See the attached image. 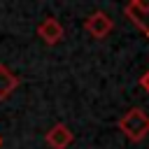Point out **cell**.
Here are the masks:
<instances>
[{
	"label": "cell",
	"instance_id": "1",
	"mask_svg": "<svg viewBox=\"0 0 149 149\" xmlns=\"http://www.w3.org/2000/svg\"><path fill=\"white\" fill-rule=\"evenodd\" d=\"M119 130L130 140V142H142L149 133V114L142 107H130L121 119H119Z\"/></svg>",
	"mask_w": 149,
	"mask_h": 149
},
{
	"label": "cell",
	"instance_id": "2",
	"mask_svg": "<svg viewBox=\"0 0 149 149\" xmlns=\"http://www.w3.org/2000/svg\"><path fill=\"white\" fill-rule=\"evenodd\" d=\"M112 28H114V23H112V19L105 14V12H93V14H88L86 19H84V30L91 35V37H95V40H102V37H107L109 33H112Z\"/></svg>",
	"mask_w": 149,
	"mask_h": 149
},
{
	"label": "cell",
	"instance_id": "3",
	"mask_svg": "<svg viewBox=\"0 0 149 149\" xmlns=\"http://www.w3.org/2000/svg\"><path fill=\"white\" fill-rule=\"evenodd\" d=\"M37 35L47 42V44H58L61 40H63V35H65V30H63V26H61V21L58 19H54V16H47L40 26H37Z\"/></svg>",
	"mask_w": 149,
	"mask_h": 149
},
{
	"label": "cell",
	"instance_id": "4",
	"mask_svg": "<svg viewBox=\"0 0 149 149\" xmlns=\"http://www.w3.org/2000/svg\"><path fill=\"white\" fill-rule=\"evenodd\" d=\"M47 144L51 147V149H65L70 142H72V130L65 126V123H56V126H51L49 130H47Z\"/></svg>",
	"mask_w": 149,
	"mask_h": 149
},
{
	"label": "cell",
	"instance_id": "5",
	"mask_svg": "<svg viewBox=\"0 0 149 149\" xmlns=\"http://www.w3.org/2000/svg\"><path fill=\"white\" fill-rule=\"evenodd\" d=\"M16 86H19V77H16L7 65L0 63V100H7V98L16 91Z\"/></svg>",
	"mask_w": 149,
	"mask_h": 149
},
{
	"label": "cell",
	"instance_id": "6",
	"mask_svg": "<svg viewBox=\"0 0 149 149\" xmlns=\"http://www.w3.org/2000/svg\"><path fill=\"white\" fill-rule=\"evenodd\" d=\"M123 12H126V16L149 37V12H133V9H123Z\"/></svg>",
	"mask_w": 149,
	"mask_h": 149
},
{
	"label": "cell",
	"instance_id": "7",
	"mask_svg": "<svg viewBox=\"0 0 149 149\" xmlns=\"http://www.w3.org/2000/svg\"><path fill=\"white\" fill-rule=\"evenodd\" d=\"M126 9H133V12H149V0H128Z\"/></svg>",
	"mask_w": 149,
	"mask_h": 149
},
{
	"label": "cell",
	"instance_id": "8",
	"mask_svg": "<svg viewBox=\"0 0 149 149\" xmlns=\"http://www.w3.org/2000/svg\"><path fill=\"white\" fill-rule=\"evenodd\" d=\"M140 86H142V88H144V91L149 93V70H147V72H144V74L140 77Z\"/></svg>",
	"mask_w": 149,
	"mask_h": 149
},
{
	"label": "cell",
	"instance_id": "9",
	"mask_svg": "<svg viewBox=\"0 0 149 149\" xmlns=\"http://www.w3.org/2000/svg\"><path fill=\"white\" fill-rule=\"evenodd\" d=\"M0 147H2V137H0Z\"/></svg>",
	"mask_w": 149,
	"mask_h": 149
}]
</instances>
